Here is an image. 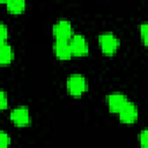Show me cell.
Here are the masks:
<instances>
[{
    "label": "cell",
    "instance_id": "obj_6",
    "mask_svg": "<svg viewBox=\"0 0 148 148\" xmlns=\"http://www.w3.org/2000/svg\"><path fill=\"white\" fill-rule=\"evenodd\" d=\"M119 116V120L124 124H133L136 121L138 116H139V111L136 105L133 102H127L118 112Z\"/></svg>",
    "mask_w": 148,
    "mask_h": 148
},
{
    "label": "cell",
    "instance_id": "obj_4",
    "mask_svg": "<svg viewBox=\"0 0 148 148\" xmlns=\"http://www.w3.org/2000/svg\"><path fill=\"white\" fill-rule=\"evenodd\" d=\"M73 56H86L89 52V44L87 38L81 34H74L69 39Z\"/></svg>",
    "mask_w": 148,
    "mask_h": 148
},
{
    "label": "cell",
    "instance_id": "obj_13",
    "mask_svg": "<svg viewBox=\"0 0 148 148\" xmlns=\"http://www.w3.org/2000/svg\"><path fill=\"white\" fill-rule=\"evenodd\" d=\"M0 142H1V147L2 148H6L10 143V136L5 131L0 132Z\"/></svg>",
    "mask_w": 148,
    "mask_h": 148
},
{
    "label": "cell",
    "instance_id": "obj_5",
    "mask_svg": "<svg viewBox=\"0 0 148 148\" xmlns=\"http://www.w3.org/2000/svg\"><path fill=\"white\" fill-rule=\"evenodd\" d=\"M53 36L56 39H65L69 40L72 35V24L66 18L58 20L53 25Z\"/></svg>",
    "mask_w": 148,
    "mask_h": 148
},
{
    "label": "cell",
    "instance_id": "obj_11",
    "mask_svg": "<svg viewBox=\"0 0 148 148\" xmlns=\"http://www.w3.org/2000/svg\"><path fill=\"white\" fill-rule=\"evenodd\" d=\"M139 30H140V35H141L143 44L148 47V21L141 23L139 27Z\"/></svg>",
    "mask_w": 148,
    "mask_h": 148
},
{
    "label": "cell",
    "instance_id": "obj_1",
    "mask_svg": "<svg viewBox=\"0 0 148 148\" xmlns=\"http://www.w3.org/2000/svg\"><path fill=\"white\" fill-rule=\"evenodd\" d=\"M67 91L72 96H81L88 89V82L86 77L81 74H72L66 81Z\"/></svg>",
    "mask_w": 148,
    "mask_h": 148
},
{
    "label": "cell",
    "instance_id": "obj_14",
    "mask_svg": "<svg viewBox=\"0 0 148 148\" xmlns=\"http://www.w3.org/2000/svg\"><path fill=\"white\" fill-rule=\"evenodd\" d=\"M0 38H1V43H6L8 39V29L5 23L0 24Z\"/></svg>",
    "mask_w": 148,
    "mask_h": 148
},
{
    "label": "cell",
    "instance_id": "obj_8",
    "mask_svg": "<svg viewBox=\"0 0 148 148\" xmlns=\"http://www.w3.org/2000/svg\"><path fill=\"white\" fill-rule=\"evenodd\" d=\"M53 51L56 57L60 60H68L73 56L69 40L65 39H56L53 44Z\"/></svg>",
    "mask_w": 148,
    "mask_h": 148
},
{
    "label": "cell",
    "instance_id": "obj_9",
    "mask_svg": "<svg viewBox=\"0 0 148 148\" xmlns=\"http://www.w3.org/2000/svg\"><path fill=\"white\" fill-rule=\"evenodd\" d=\"M14 59V50L10 44L1 43L0 46V64L1 65H9Z\"/></svg>",
    "mask_w": 148,
    "mask_h": 148
},
{
    "label": "cell",
    "instance_id": "obj_15",
    "mask_svg": "<svg viewBox=\"0 0 148 148\" xmlns=\"http://www.w3.org/2000/svg\"><path fill=\"white\" fill-rule=\"evenodd\" d=\"M8 105V102H7V95H6V91L1 90V94H0V109L1 110H5Z\"/></svg>",
    "mask_w": 148,
    "mask_h": 148
},
{
    "label": "cell",
    "instance_id": "obj_10",
    "mask_svg": "<svg viewBox=\"0 0 148 148\" xmlns=\"http://www.w3.org/2000/svg\"><path fill=\"white\" fill-rule=\"evenodd\" d=\"M7 9L12 14H21L25 9V0H7Z\"/></svg>",
    "mask_w": 148,
    "mask_h": 148
},
{
    "label": "cell",
    "instance_id": "obj_7",
    "mask_svg": "<svg viewBox=\"0 0 148 148\" xmlns=\"http://www.w3.org/2000/svg\"><path fill=\"white\" fill-rule=\"evenodd\" d=\"M128 102V98L127 96L124 94V92H119V91H116V92H111L106 96V103H108V106H109V110L111 112H116L118 113L120 111V109Z\"/></svg>",
    "mask_w": 148,
    "mask_h": 148
},
{
    "label": "cell",
    "instance_id": "obj_16",
    "mask_svg": "<svg viewBox=\"0 0 148 148\" xmlns=\"http://www.w3.org/2000/svg\"><path fill=\"white\" fill-rule=\"evenodd\" d=\"M0 1H1V2H3V3H6V2H7V0H0Z\"/></svg>",
    "mask_w": 148,
    "mask_h": 148
},
{
    "label": "cell",
    "instance_id": "obj_12",
    "mask_svg": "<svg viewBox=\"0 0 148 148\" xmlns=\"http://www.w3.org/2000/svg\"><path fill=\"white\" fill-rule=\"evenodd\" d=\"M139 141L140 145L145 148H148V128H145L139 134Z\"/></svg>",
    "mask_w": 148,
    "mask_h": 148
},
{
    "label": "cell",
    "instance_id": "obj_3",
    "mask_svg": "<svg viewBox=\"0 0 148 148\" xmlns=\"http://www.w3.org/2000/svg\"><path fill=\"white\" fill-rule=\"evenodd\" d=\"M9 118L13 121V124L18 126V127L28 126L31 121L30 112H29V109L27 106H17V108L13 109L10 111Z\"/></svg>",
    "mask_w": 148,
    "mask_h": 148
},
{
    "label": "cell",
    "instance_id": "obj_2",
    "mask_svg": "<svg viewBox=\"0 0 148 148\" xmlns=\"http://www.w3.org/2000/svg\"><path fill=\"white\" fill-rule=\"evenodd\" d=\"M98 44L103 53L112 56L119 47V39L112 32H103L98 36Z\"/></svg>",
    "mask_w": 148,
    "mask_h": 148
}]
</instances>
